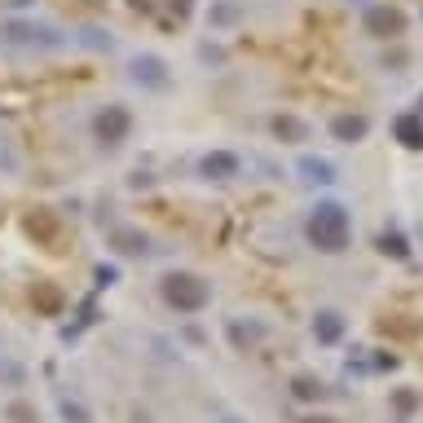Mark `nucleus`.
<instances>
[{
	"label": "nucleus",
	"instance_id": "obj_1",
	"mask_svg": "<svg viewBox=\"0 0 423 423\" xmlns=\"http://www.w3.org/2000/svg\"><path fill=\"white\" fill-rule=\"evenodd\" d=\"M308 234H313V242H318V247H327V252H339V247H344V234H349V221H344V212H339L335 203L318 207V216H313V225H308Z\"/></svg>",
	"mask_w": 423,
	"mask_h": 423
},
{
	"label": "nucleus",
	"instance_id": "obj_2",
	"mask_svg": "<svg viewBox=\"0 0 423 423\" xmlns=\"http://www.w3.org/2000/svg\"><path fill=\"white\" fill-rule=\"evenodd\" d=\"M97 133H102L106 141H115V137L124 133V110H110V115H102V119H97Z\"/></svg>",
	"mask_w": 423,
	"mask_h": 423
},
{
	"label": "nucleus",
	"instance_id": "obj_3",
	"mask_svg": "<svg viewBox=\"0 0 423 423\" xmlns=\"http://www.w3.org/2000/svg\"><path fill=\"white\" fill-rule=\"evenodd\" d=\"M304 172L313 176V181H331V168H327V164H318V159H304Z\"/></svg>",
	"mask_w": 423,
	"mask_h": 423
},
{
	"label": "nucleus",
	"instance_id": "obj_4",
	"mask_svg": "<svg viewBox=\"0 0 423 423\" xmlns=\"http://www.w3.org/2000/svg\"><path fill=\"white\" fill-rule=\"evenodd\" d=\"M335 133H339V137H357V133H362V119H339Z\"/></svg>",
	"mask_w": 423,
	"mask_h": 423
},
{
	"label": "nucleus",
	"instance_id": "obj_5",
	"mask_svg": "<svg viewBox=\"0 0 423 423\" xmlns=\"http://www.w3.org/2000/svg\"><path fill=\"white\" fill-rule=\"evenodd\" d=\"M207 172H234V159H230V155H216V159H207Z\"/></svg>",
	"mask_w": 423,
	"mask_h": 423
}]
</instances>
